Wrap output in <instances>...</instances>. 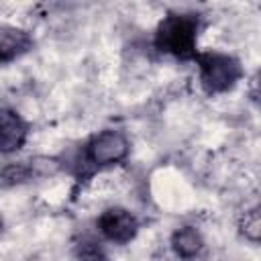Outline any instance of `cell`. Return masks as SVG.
I'll list each match as a JSON object with an SVG mask.
<instances>
[{"label":"cell","instance_id":"30bf717a","mask_svg":"<svg viewBox=\"0 0 261 261\" xmlns=\"http://www.w3.org/2000/svg\"><path fill=\"white\" fill-rule=\"evenodd\" d=\"M239 228H241V234H243L247 241L257 243L259 237H261V216H259V208L247 210V212L243 214V218H241Z\"/></svg>","mask_w":261,"mask_h":261},{"label":"cell","instance_id":"5b68a950","mask_svg":"<svg viewBox=\"0 0 261 261\" xmlns=\"http://www.w3.org/2000/svg\"><path fill=\"white\" fill-rule=\"evenodd\" d=\"M29 137V122L10 108L0 110V153L8 155L18 151Z\"/></svg>","mask_w":261,"mask_h":261},{"label":"cell","instance_id":"8fae6325","mask_svg":"<svg viewBox=\"0 0 261 261\" xmlns=\"http://www.w3.org/2000/svg\"><path fill=\"white\" fill-rule=\"evenodd\" d=\"M2 228H4V220H2V216H0V232H2Z\"/></svg>","mask_w":261,"mask_h":261},{"label":"cell","instance_id":"9c48e42d","mask_svg":"<svg viewBox=\"0 0 261 261\" xmlns=\"http://www.w3.org/2000/svg\"><path fill=\"white\" fill-rule=\"evenodd\" d=\"M73 257L75 261H110L106 251L92 239H82L73 247Z\"/></svg>","mask_w":261,"mask_h":261},{"label":"cell","instance_id":"7a4b0ae2","mask_svg":"<svg viewBox=\"0 0 261 261\" xmlns=\"http://www.w3.org/2000/svg\"><path fill=\"white\" fill-rule=\"evenodd\" d=\"M194 61L200 69V84L206 94H224L243 77L241 61L220 51H198Z\"/></svg>","mask_w":261,"mask_h":261},{"label":"cell","instance_id":"ba28073f","mask_svg":"<svg viewBox=\"0 0 261 261\" xmlns=\"http://www.w3.org/2000/svg\"><path fill=\"white\" fill-rule=\"evenodd\" d=\"M37 175H45L41 163L37 161H10L0 169V184L2 186H18Z\"/></svg>","mask_w":261,"mask_h":261},{"label":"cell","instance_id":"52a82bcc","mask_svg":"<svg viewBox=\"0 0 261 261\" xmlns=\"http://www.w3.org/2000/svg\"><path fill=\"white\" fill-rule=\"evenodd\" d=\"M175 257H179L181 261H194L200 257V253L204 251V237L196 226H179L173 230L171 241H169Z\"/></svg>","mask_w":261,"mask_h":261},{"label":"cell","instance_id":"3957f363","mask_svg":"<svg viewBox=\"0 0 261 261\" xmlns=\"http://www.w3.org/2000/svg\"><path fill=\"white\" fill-rule=\"evenodd\" d=\"M128 151H130V143L122 130L104 128L94 137H90V141L84 147V159L92 167L102 169V167L118 165L120 161H124Z\"/></svg>","mask_w":261,"mask_h":261},{"label":"cell","instance_id":"6da1fadb","mask_svg":"<svg viewBox=\"0 0 261 261\" xmlns=\"http://www.w3.org/2000/svg\"><path fill=\"white\" fill-rule=\"evenodd\" d=\"M198 16L190 12H171L155 29V47L181 61H194L198 49Z\"/></svg>","mask_w":261,"mask_h":261},{"label":"cell","instance_id":"277c9868","mask_svg":"<svg viewBox=\"0 0 261 261\" xmlns=\"http://www.w3.org/2000/svg\"><path fill=\"white\" fill-rule=\"evenodd\" d=\"M96 224H98L100 234L114 245H126L139 232L137 216L122 206H110V208L102 210Z\"/></svg>","mask_w":261,"mask_h":261},{"label":"cell","instance_id":"8992f818","mask_svg":"<svg viewBox=\"0 0 261 261\" xmlns=\"http://www.w3.org/2000/svg\"><path fill=\"white\" fill-rule=\"evenodd\" d=\"M35 41L27 29L12 27V24L0 27V63L2 65L12 63L14 59L29 53Z\"/></svg>","mask_w":261,"mask_h":261}]
</instances>
